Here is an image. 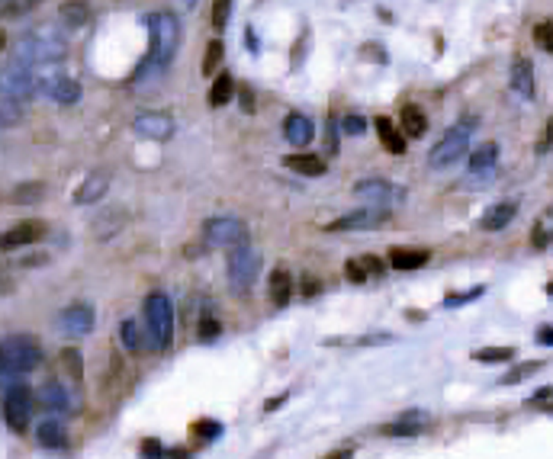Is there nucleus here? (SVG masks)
<instances>
[{"mask_svg": "<svg viewBox=\"0 0 553 459\" xmlns=\"http://www.w3.org/2000/svg\"><path fill=\"white\" fill-rule=\"evenodd\" d=\"M145 26H148V35H151V49H148V58L135 71V77H132L135 83H145L148 77L164 74L177 55V45H180V23H177V17L171 10H155V13H148Z\"/></svg>", "mask_w": 553, "mask_h": 459, "instance_id": "1", "label": "nucleus"}, {"mask_svg": "<svg viewBox=\"0 0 553 459\" xmlns=\"http://www.w3.org/2000/svg\"><path fill=\"white\" fill-rule=\"evenodd\" d=\"M65 55H68V35L61 33L59 26H36V29L20 35L13 61L39 71V67H49L55 61H61Z\"/></svg>", "mask_w": 553, "mask_h": 459, "instance_id": "2", "label": "nucleus"}, {"mask_svg": "<svg viewBox=\"0 0 553 459\" xmlns=\"http://www.w3.org/2000/svg\"><path fill=\"white\" fill-rule=\"evenodd\" d=\"M42 347L33 334H10L0 341V389H10L13 382H23V376L39 369Z\"/></svg>", "mask_w": 553, "mask_h": 459, "instance_id": "3", "label": "nucleus"}, {"mask_svg": "<svg viewBox=\"0 0 553 459\" xmlns=\"http://www.w3.org/2000/svg\"><path fill=\"white\" fill-rule=\"evenodd\" d=\"M145 315V331H148V351L161 353L171 347V337H174V305H171L168 292H148L142 305Z\"/></svg>", "mask_w": 553, "mask_h": 459, "instance_id": "4", "label": "nucleus"}, {"mask_svg": "<svg viewBox=\"0 0 553 459\" xmlns=\"http://www.w3.org/2000/svg\"><path fill=\"white\" fill-rule=\"evenodd\" d=\"M36 93H42V74L36 67L20 65V61H10L7 67H0V100L26 103Z\"/></svg>", "mask_w": 553, "mask_h": 459, "instance_id": "5", "label": "nucleus"}, {"mask_svg": "<svg viewBox=\"0 0 553 459\" xmlns=\"http://www.w3.org/2000/svg\"><path fill=\"white\" fill-rule=\"evenodd\" d=\"M473 125H476V119H463V122L451 125L444 132V138L431 148V154H428V164L435 167V170H444V167L457 164V158H463L469 148V135H473Z\"/></svg>", "mask_w": 553, "mask_h": 459, "instance_id": "6", "label": "nucleus"}, {"mask_svg": "<svg viewBox=\"0 0 553 459\" xmlns=\"http://www.w3.org/2000/svg\"><path fill=\"white\" fill-rule=\"evenodd\" d=\"M203 244L219 250H232L248 244V225L235 216H212L203 222Z\"/></svg>", "mask_w": 553, "mask_h": 459, "instance_id": "7", "label": "nucleus"}, {"mask_svg": "<svg viewBox=\"0 0 553 459\" xmlns=\"http://www.w3.org/2000/svg\"><path fill=\"white\" fill-rule=\"evenodd\" d=\"M226 270H228V283H232L235 292H248L254 286L260 273V257L251 244H242V248H232L228 250V260H226Z\"/></svg>", "mask_w": 553, "mask_h": 459, "instance_id": "8", "label": "nucleus"}, {"mask_svg": "<svg viewBox=\"0 0 553 459\" xmlns=\"http://www.w3.org/2000/svg\"><path fill=\"white\" fill-rule=\"evenodd\" d=\"M3 421L17 434H23L29 427V421H33V389L26 382H13L3 392Z\"/></svg>", "mask_w": 553, "mask_h": 459, "instance_id": "9", "label": "nucleus"}, {"mask_svg": "<svg viewBox=\"0 0 553 459\" xmlns=\"http://www.w3.org/2000/svg\"><path fill=\"white\" fill-rule=\"evenodd\" d=\"M389 218V209L383 206H361L348 212V216L335 218V222H328L325 232L328 234H341V232H370V228H380Z\"/></svg>", "mask_w": 553, "mask_h": 459, "instance_id": "10", "label": "nucleus"}, {"mask_svg": "<svg viewBox=\"0 0 553 459\" xmlns=\"http://www.w3.org/2000/svg\"><path fill=\"white\" fill-rule=\"evenodd\" d=\"M354 196L364 200L367 206H383V209H393L399 202H405V190L403 186L389 184L383 177H370V180H361V184L354 186Z\"/></svg>", "mask_w": 553, "mask_h": 459, "instance_id": "11", "label": "nucleus"}, {"mask_svg": "<svg viewBox=\"0 0 553 459\" xmlns=\"http://www.w3.org/2000/svg\"><path fill=\"white\" fill-rule=\"evenodd\" d=\"M132 129H135V135H142V138L168 142L171 135H174V119H171V113L148 109V113H139V116L132 119Z\"/></svg>", "mask_w": 553, "mask_h": 459, "instance_id": "12", "label": "nucleus"}, {"mask_svg": "<svg viewBox=\"0 0 553 459\" xmlns=\"http://www.w3.org/2000/svg\"><path fill=\"white\" fill-rule=\"evenodd\" d=\"M45 232H49V225H45V222H39V218H26V222H20V225L7 228V232L0 234V250L26 248V244H33V241H39V238H45Z\"/></svg>", "mask_w": 553, "mask_h": 459, "instance_id": "13", "label": "nucleus"}, {"mask_svg": "<svg viewBox=\"0 0 553 459\" xmlns=\"http://www.w3.org/2000/svg\"><path fill=\"white\" fill-rule=\"evenodd\" d=\"M93 321H97V315H93V309L87 305V302H75V305H68V309L61 312V318H59L61 331H65L68 337H87V334L93 331Z\"/></svg>", "mask_w": 553, "mask_h": 459, "instance_id": "14", "label": "nucleus"}, {"mask_svg": "<svg viewBox=\"0 0 553 459\" xmlns=\"http://www.w3.org/2000/svg\"><path fill=\"white\" fill-rule=\"evenodd\" d=\"M42 93L59 106H75L81 100V83L65 74H42Z\"/></svg>", "mask_w": 553, "mask_h": 459, "instance_id": "15", "label": "nucleus"}, {"mask_svg": "<svg viewBox=\"0 0 553 459\" xmlns=\"http://www.w3.org/2000/svg\"><path fill=\"white\" fill-rule=\"evenodd\" d=\"M495 164H499V145L495 142L479 145V148L469 154V180L489 184V177L495 174Z\"/></svg>", "mask_w": 553, "mask_h": 459, "instance_id": "16", "label": "nucleus"}, {"mask_svg": "<svg viewBox=\"0 0 553 459\" xmlns=\"http://www.w3.org/2000/svg\"><path fill=\"white\" fill-rule=\"evenodd\" d=\"M126 222H129L126 209L109 206V209H103L100 216L91 222V232H93V238H97V241H107V238H116V234L126 228Z\"/></svg>", "mask_w": 553, "mask_h": 459, "instance_id": "17", "label": "nucleus"}, {"mask_svg": "<svg viewBox=\"0 0 553 459\" xmlns=\"http://www.w3.org/2000/svg\"><path fill=\"white\" fill-rule=\"evenodd\" d=\"M107 190H109V174L107 170H93L75 190V206H93V202H100L107 196Z\"/></svg>", "mask_w": 553, "mask_h": 459, "instance_id": "18", "label": "nucleus"}, {"mask_svg": "<svg viewBox=\"0 0 553 459\" xmlns=\"http://www.w3.org/2000/svg\"><path fill=\"white\" fill-rule=\"evenodd\" d=\"M515 216H518V202L502 200V202H495V206H489L486 212H483L479 228H483V232H502V228H508V222Z\"/></svg>", "mask_w": 553, "mask_h": 459, "instance_id": "19", "label": "nucleus"}, {"mask_svg": "<svg viewBox=\"0 0 553 459\" xmlns=\"http://www.w3.org/2000/svg\"><path fill=\"white\" fill-rule=\"evenodd\" d=\"M428 424H431V421H428V414L415 408V411H405L403 417H396L393 424H386L383 434L386 437H419Z\"/></svg>", "mask_w": 553, "mask_h": 459, "instance_id": "20", "label": "nucleus"}, {"mask_svg": "<svg viewBox=\"0 0 553 459\" xmlns=\"http://www.w3.org/2000/svg\"><path fill=\"white\" fill-rule=\"evenodd\" d=\"M119 344L126 347V353H142L148 347V331L145 325H139L135 318H123L119 325Z\"/></svg>", "mask_w": 553, "mask_h": 459, "instance_id": "21", "label": "nucleus"}, {"mask_svg": "<svg viewBox=\"0 0 553 459\" xmlns=\"http://www.w3.org/2000/svg\"><path fill=\"white\" fill-rule=\"evenodd\" d=\"M283 135H286V142L296 145V148H306V145L312 142V122L309 116H302V113H290L283 122Z\"/></svg>", "mask_w": 553, "mask_h": 459, "instance_id": "22", "label": "nucleus"}, {"mask_svg": "<svg viewBox=\"0 0 553 459\" xmlns=\"http://www.w3.org/2000/svg\"><path fill=\"white\" fill-rule=\"evenodd\" d=\"M36 440H39V446H45V450H61L68 443V430L59 417H45L42 424L36 427Z\"/></svg>", "mask_w": 553, "mask_h": 459, "instance_id": "23", "label": "nucleus"}, {"mask_svg": "<svg viewBox=\"0 0 553 459\" xmlns=\"http://www.w3.org/2000/svg\"><path fill=\"white\" fill-rule=\"evenodd\" d=\"M511 90L524 100L534 97V65L528 58H515V65H511Z\"/></svg>", "mask_w": 553, "mask_h": 459, "instance_id": "24", "label": "nucleus"}, {"mask_svg": "<svg viewBox=\"0 0 553 459\" xmlns=\"http://www.w3.org/2000/svg\"><path fill=\"white\" fill-rule=\"evenodd\" d=\"M39 401H42L45 411H55V414H65V411L71 408V395H68V389L61 382H55V379L39 389Z\"/></svg>", "mask_w": 553, "mask_h": 459, "instance_id": "25", "label": "nucleus"}, {"mask_svg": "<svg viewBox=\"0 0 553 459\" xmlns=\"http://www.w3.org/2000/svg\"><path fill=\"white\" fill-rule=\"evenodd\" d=\"M431 250H421V248H393L389 250V264L396 270H419L428 264Z\"/></svg>", "mask_w": 553, "mask_h": 459, "instance_id": "26", "label": "nucleus"}, {"mask_svg": "<svg viewBox=\"0 0 553 459\" xmlns=\"http://www.w3.org/2000/svg\"><path fill=\"white\" fill-rule=\"evenodd\" d=\"M59 19L68 29H81V26H87V19H91V3H87V0H65L59 7Z\"/></svg>", "mask_w": 553, "mask_h": 459, "instance_id": "27", "label": "nucleus"}, {"mask_svg": "<svg viewBox=\"0 0 553 459\" xmlns=\"http://www.w3.org/2000/svg\"><path fill=\"white\" fill-rule=\"evenodd\" d=\"M293 299V276L286 273V270H274L270 273V302H274L276 309H286Z\"/></svg>", "mask_w": 553, "mask_h": 459, "instance_id": "28", "label": "nucleus"}, {"mask_svg": "<svg viewBox=\"0 0 553 459\" xmlns=\"http://www.w3.org/2000/svg\"><path fill=\"white\" fill-rule=\"evenodd\" d=\"M377 132H380V142L386 145L389 154H405V132H399L386 116L377 119Z\"/></svg>", "mask_w": 553, "mask_h": 459, "instance_id": "29", "label": "nucleus"}, {"mask_svg": "<svg viewBox=\"0 0 553 459\" xmlns=\"http://www.w3.org/2000/svg\"><path fill=\"white\" fill-rule=\"evenodd\" d=\"M286 167L302 177H319V174H325V158H319V154H290Z\"/></svg>", "mask_w": 553, "mask_h": 459, "instance_id": "30", "label": "nucleus"}, {"mask_svg": "<svg viewBox=\"0 0 553 459\" xmlns=\"http://www.w3.org/2000/svg\"><path fill=\"white\" fill-rule=\"evenodd\" d=\"M232 93H235V81H232V74H222L212 81V87H210V106L212 109H219V106H226L228 100H232Z\"/></svg>", "mask_w": 553, "mask_h": 459, "instance_id": "31", "label": "nucleus"}, {"mask_svg": "<svg viewBox=\"0 0 553 459\" xmlns=\"http://www.w3.org/2000/svg\"><path fill=\"white\" fill-rule=\"evenodd\" d=\"M531 244H534L537 250H544L553 244V209H547L544 216L534 222V232H531Z\"/></svg>", "mask_w": 553, "mask_h": 459, "instance_id": "32", "label": "nucleus"}, {"mask_svg": "<svg viewBox=\"0 0 553 459\" xmlns=\"http://www.w3.org/2000/svg\"><path fill=\"white\" fill-rule=\"evenodd\" d=\"M425 129H428V119H425V113H421L419 106H403V132H409L412 138H421L425 135Z\"/></svg>", "mask_w": 553, "mask_h": 459, "instance_id": "33", "label": "nucleus"}, {"mask_svg": "<svg viewBox=\"0 0 553 459\" xmlns=\"http://www.w3.org/2000/svg\"><path fill=\"white\" fill-rule=\"evenodd\" d=\"M540 367H544L540 360H534V363H518V367H511L508 373L502 376V382H499V385H518V382H524V379H528V376H534Z\"/></svg>", "mask_w": 553, "mask_h": 459, "instance_id": "34", "label": "nucleus"}, {"mask_svg": "<svg viewBox=\"0 0 553 459\" xmlns=\"http://www.w3.org/2000/svg\"><path fill=\"white\" fill-rule=\"evenodd\" d=\"M473 360H479V363H508V360H515V347H483V351L473 353Z\"/></svg>", "mask_w": 553, "mask_h": 459, "instance_id": "35", "label": "nucleus"}, {"mask_svg": "<svg viewBox=\"0 0 553 459\" xmlns=\"http://www.w3.org/2000/svg\"><path fill=\"white\" fill-rule=\"evenodd\" d=\"M20 119H23V103H17V100H3V103H0V132L10 129V125H17Z\"/></svg>", "mask_w": 553, "mask_h": 459, "instance_id": "36", "label": "nucleus"}, {"mask_svg": "<svg viewBox=\"0 0 553 459\" xmlns=\"http://www.w3.org/2000/svg\"><path fill=\"white\" fill-rule=\"evenodd\" d=\"M45 196V186L42 184H23L13 190V200L20 202V206H33V202H39Z\"/></svg>", "mask_w": 553, "mask_h": 459, "instance_id": "37", "label": "nucleus"}, {"mask_svg": "<svg viewBox=\"0 0 553 459\" xmlns=\"http://www.w3.org/2000/svg\"><path fill=\"white\" fill-rule=\"evenodd\" d=\"M219 61H222V42H219V39H212L210 45H206V58H203V74H206V77H210V74H216Z\"/></svg>", "mask_w": 553, "mask_h": 459, "instance_id": "38", "label": "nucleus"}, {"mask_svg": "<svg viewBox=\"0 0 553 459\" xmlns=\"http://www.w3.org/2000/svg\"><path fill=\"white\" fill-rule=\"evenodd\" d=\"M228 13H232V0H216L212 3V29H226V23H228Z\"/></svg>", "mask_w": 553, "mask_h": 459, "instance_id": "39", "label": "nucleus"}, {"mask_svg": "<svg viewBox=\"0 0 553 459\" xmlns=\"http://www.w3.org/2000/svg\"><path fill=\"white\" fill-rule=\"evenodd\" d=\"M534 42L540 45L544 51H550L553 55V23L547 19V23H537L534 26Z\"/></svg>", "mask_w": 553, "mask_h": 459, "instance_id": "40", "label": "nucleus"}, {"mask_svg": "<svg viewBox=\"0 0 553 459\" xmlns=\"http://www.w3.org/2000/svg\"><path fill=\"white\" fill-rule=\"evenodd\" d=\"M344 276L351 280V283H367V267H364V260H348L344 264Z\"/></svg>", "mask_w": 553, "mask_h": 459, "instance_id": "41", "label": "nucleus"}, {"mask_svg": "<svg viewBox=\"0 0 553 459\" xmlns=\"http://www.w3.org/2000/svg\"><path fill=\"white\" fill-rule=\"evenodd\" d=\"M219 331H222V325H219L216 318H200V328H196L200 341H216Z\"/></svg>", "mask_w": 553, "mask_h": 459, "instance_id": "42", "label": "nucleus"}, {"mask_svg": "<svg viewBox=\"0 0 553 459\" xmlns=\"http://www.w3.org/2000/svg\"><path fill=\"white\" fill-rule=\"evenodd\" d=\"M344 132H348V135H364V132H367V122H364V116H357V113H354V116L344 119Z\"/></svg>", "mask_w": 553, "mask_h": 459, "instance_id": "43", "label": "nucleus"}, {"mask_svg": "<svg viewBox=\"0 0 553 459\" xmlns=\"http://www.w3.org/2000/svg\"><path fill=\"white\" fill-rule=\"evenodd\" d=\"M65 367H68V373L75 376V379H81V353H77V351H65Z\"/></svg>", "mask_w": 553, "mask_h": 459, "instance_id": "44", "label": "nucleus"}, {"mask_svg": "<svg viewBox=\"0 0 553 459\" xmlns=\"http://www.w3.org/2000/svg\"><path fill=\"white\" fill-rule=\"evenodd\" d=\"M142 456L145 459H164V446L158 440H145L142 443Z\"/></svg>", "mask_w": 553, "mask_h": 459, "instance_id": "45", "label": "nucleus"}, {"mask_svg": "<svg viewBox=\"0 0 553 459\" xmlns=\"http://www.w3.org/2000/svg\"><path fill=\"white\" fill-rule=\"evenodd\" d=\"M325 148L328 154H338V125L328 119V132H325Z\"/></svg>", "mask_w": 553, "mask_h": 459, "instance_id": "46", "label": "nucleus"}, {"mask_svg": "<svg viewBox=\"0 0 553 459\" xmlns=\"http://www.w3.org/2000/svg\"><path fill=\"white\" fill-rule=\"evenodd\" d=\"M196 434H206V440H212V437L222 434V427H219L216 421H200V424H196Z\"/></svg>", "mask_w": 553, "mask_h": 459, "instance_id": "47", "label": "nucleus"}, {"mask_svg": "<svg viewBox=\"0 0 553 459\" xmlns=\"http://www.w3.org/2000/svg\"><path fill=\"white\" fill-rule=\"evenodd\" d=\"M553 148V119L544 125V135H540V142H537V151L544 154V151H550Z\"/></svg>", "mask_w": 553, "mask_h": 459, "instance_id": "48", "label": "nucleus"}, {"mask_svg": "<svg viewBox=\"0 0 553 459\" xmlns=\"http://www.w3.org/2000/svg\"><path fill=\"white\" fill-rule=\"evenodd\" d=\"M476 296H483V289H473V292H463V296H447V309H451V305H463V302H469V299H476Z\"/></svg>", "mask_w": 553, "mask_h": 459, "instance_id": "49", "label": "nucleus"}, {"mask_svg": "<svg viewBox=\"0 0 553 459\" xmlns=\"http://www.w3.org/2000/svg\"><path fill=\"white\" fill-rule=\"evenodd\" d=\"M364 267H367V273H377V276H383V264H380L377 257H373V254H364Z\"/></svg>", "mask_w": 553, "mask_h": 459, "instance_id": "50", "label": "nucleus"}, {"mask_svg": "<svg viewBox=\"0 0 553 459\" xmlns=\"http://www.w3.org/2000/svg\"><path fill=\"white\" fill-rule=\"evenodd\" d=\"M537 344H547V347H553V325H544L540 331H537Z\"/></svg>", "mask_w": 553, "mask_h": 459, "instance_id": "51", "label": "nucleus"}, {"mask_svg": "<svg viewBox=\"0 0 553 459\" xmlns=\"http://www.w3.org/2000/svg\"><path fill=\"white\" fill-rule=\"evenodd\" d=\"M238 97H242V109H244V113H251V109H254V97H251V93L242 90Z\"/></svg>", "mask_w": 553, "mask_h": 459, "instance_id": "52", "label": "nucleus"}, {"mask_svg": "<svg viewBox=\"0 0 553 459\" xmlns=\"http://www.w3.org/2000/svg\"><path fill=\"white\" fill-rule=\"evenodd\" d=\"M354 453L351 450H341V453H335V456H325V459H351Z\"/></svg>", "mask_w": 553, "mask_h": 459, "instance_id": "53", "label": "nucleus"}, {"mask_svg": "<svg viewBox=\"0 0 553 459\" xmlns=\"http://www.w3.org/2000/svg\"><path fill=\"white\" fill-rule=\"evenodd\" d=\"M180 3H184L187 10H193V7H196V3H200V0H180Z\"/></svg>", "mask_w": 553, "mask_h": 459, "instance_id": "54", "label": "nucleus"}, {"mask_svg": "<svg viewBox=\"0 0 553 459\" xmlns=\"http://www.w3.org/2000/svg\"><path fill=\"white\" fill-rule=\"evenodd\" d=\"M3 45H7V35L0 33V51H3Z\"/></svg>", "mask_w": 553, "mask_h": 459, "instance_id": "55", "label": "nucleus"}, {"mask_svg": "<svg viewBox=\"0 0 553 459\" xmlns=\"http://www.w3.org/2000/svg\"><path fill=\"white\" fill-rule=\"evenodd\" d=\"M547 292H550V296H553V283H547Z\"/></svg>", "mask_w": 553, "mask_h": 459, "instance_id": "56", "label": "nucleus"}, {"mask_svg": "<svg viewBox=\"0 0 553 459\" xmlns=\"http://www.w3.org/2000/svg\"><path fill=\"white\" fill-rule=\"evenodd\" d=\"M550 411H553V408H550Z\"/></svg>", "mask_w": 553, "mask_h": 459, "instance_id": "57", "label": "nucleus"}]
</instances>
